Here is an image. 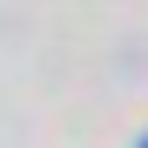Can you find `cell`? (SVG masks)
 <instances>
[{
	"label": "cell",
	"mask_w": 148,
	"mask_h": 148,
	"mask_svg": "<svg viewBox=\"0 0 148 148\" xmlns=\"http://www.w3.org/2000/svg\"><path fill=\"white\" fill-rule=\"evenodd\" d=\"M141 148H148V141H141Z\"/></svg>",
	"instance_id": "cell-1"
}]
</instances>
